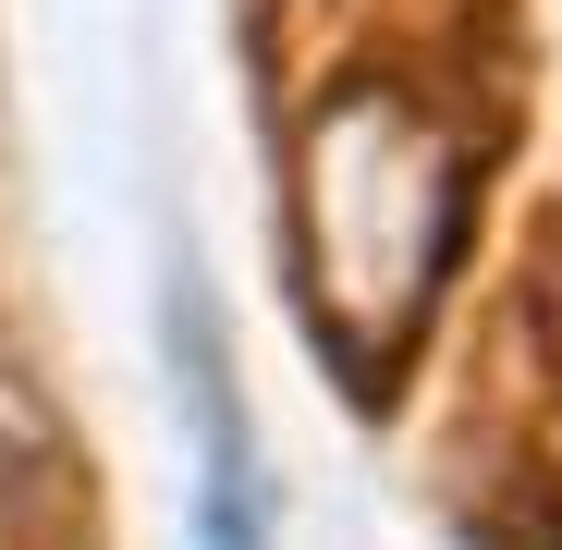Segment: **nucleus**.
Returning a JSON list of instances; mask_svg holds the SVG:
<instances>
[{
    "instance_id": "1",
    "label": "nucleus",
    "mask_w": 562,
    "mask_h": 550,
    "mask_svg": "<svg viewBox=\"0 0 562 550\" xmlns=\"http://www.w3.org/2000/svg\"><path fill=\"white\" fill-rule=\"evenodd\" d=\"M477 123L428 74H342L294 135V282L318 355H342L367 392L416 355L464 209H477Z\"/></svg>"
},
{
    "instance_id": "2",
    "label": "nucleus",
    "mask_w": 562,
    "mask_h": 550,
    "mask_svg": "<svg viewBox=\"0 0 562 550\" xmlns=\"http://www.w3.org/2000/svg\"><path fill=\"white\" fill-rule=\"evenodd\" d=\"M171 380H183V404H196V452H209V478H196V526H209V538H257L245 416H233V392H221V343H209V294H196V282H171Z\"/></svg>"
}]
</instances>
